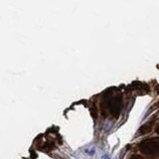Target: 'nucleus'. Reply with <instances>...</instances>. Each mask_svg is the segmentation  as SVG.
<instances>
[]
</instances>
